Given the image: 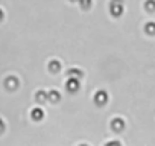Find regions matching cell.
Wrapping results in <instances>:
<instances>
[{"mask_svg":"<svg viewBox=\"0 0 155 146\" xmlns=\"http://www.w3.org/2000/svg\"><path fill=\"white\" fill-rule=\"evenodd\" d=\"M122 12H123L122 0H113V2H111V14L114 17H119V15H122Z\"/></svg>","mask_w":155,"mask_h":146,"instance_id":"obj_1","label":"cell"},{"mask_svg":"<svg viewBox=\"0 0 155 146\" xmlns=\"http://www.w3.org/2000/svg\"><path fill=\"white\" fill-rule=\"evenodd\" d=\"M78 88H79V79H76V78H68L67 81V90L74 93L78 91Z\"/></svg>","mask_w":155,"mask_h":146,"instance_id":"obj_2","label":"cell"},{"mask_svg":"<svg viewBox=\"0 0 155 146\" xmlns=\"http://www.w3.org/2000/svg\"><path fill=\"white\" fill-rule=\"evenodd\" d=\"M107 101H108V95L105 93V91H97L96 93V96H94V102L97 104V105H105L107 104Z\"/></svg>","mask_w":155,"mask_h":146,"instance_id":"obj_3","label":"cell"},{"mask_svg":"<svg viewBox=\"0 0 155 146\" xmlns=\"http://www.w3.org/2000/svg\"><path fill=\"white\" fill-rule=\"evenodd\" d=\"M5 85H6L8 90H15L18 87V79L15 76H9V78L5 79Z\"/></svg>","mask_w":155,"mask_h":146,"instance_id":"obj_4","label":"cell"},{"mask_svg":"<svg viewBox=\"0 0 155 146\" xmlns=\"http://www.w3.org/2000/svg\"><path fill=\"white\" fill-rule=\"evenodd\" d=\"M111 126H113V129H114L116 132H120V131L125 128V122H123L122 119L117 117V119H114V120L111 122Z\"/></svg>","mask_w":155,"mask_h":146,"instance_id":"obj_5","label":"cell"},{"mask_svg":"<svg viewBox=\"0 0 155 146\" xmlns=\"http://www.w3.org/2000/svg\"><path fill=\"white\" fill-rule=\"evenodd\" d=\"M49 70H50L52 73H58V71L61 70V64H59V61H56V59L50 61V62H49Z\"/></svg>","mask_w":155,"mask_h":146,"instance_id":"obj_6","label":"cell"},{"mask_svg":"<svg viewBox=\"0 0 155 146\" xmlns=\"http://www.w3.org/2000/svg\"><path fill=\"white\" fill-rule=\"evenodd\" d=\"M59 99H61V95H59L56 90H52V91L47 93V101H50V102H58Z\"/></svg>","mask_w":155,"mask_h":146,"instance_id":"obj_7","label":"cell"},{"mask_svg":"<svg viewBox=\"0 0 155 146\" xmlns=\"http://www.w3.org/2000/svg\"><path fill=\"white\" fill-rule=\"evenodd\" d=\"M43 117H44V113H43L41 108H34L32 110V119L34 120H41Z\"/></svg>","mask_w":155,"mask_h":146,"instance_id":"obj_8","label":"cell"},{"mask_svg":"<svg viewBox=\"0 0 155 146\" xmlns=\"http://www.w3.org/2000/svg\"><path fill=\"white\" fill-rule=\"evenodd\" d=\"M67 75H68L70 78H76V79H79V78L84 76V75H82V71H81V70H78V68H71V70H68Z\"/></svg>","mask_w":155,"mask_h":146,"instance_id":"obj_9","label":"cell"},{"mask_svg":"<svg viewBox=\"0 0 155 146\" xmlns=\"http://www.w3.org/2000/svg\"><path fill=\"white\" fill-rule=\"evenodd\" d=\"M144 9L147 12H153L155 11V0H146L144 2Z\"/></svg>","mask_w":155,"mask_h":146,"instance_id":"obj_10","label":"cell"},{"mask_svg":"<svg viewBox=\"0 0 155 146\" xmlns=\"http://www.w3.org/2000/svg\"><path fill=\"white\" fill-rule=\"evenodd\" d=\"M144 31H146V34H149V35H155V23H153V22H149V23L144 26Z\"/></svg>","mask_w":155,"mask_h":146,"instance_id":"obj_11","label":"cell"},{"mask_svg":"<svg viewBox=\"0 0 155 146\" xmlns=\"http://www.w3.org/2000/svg\"><path fill=\"white\" fill-rule=\"evenodd\" d=\"M35 98H37V102L43 104V102H46V101H47V93H46V91H38Z\"/></svg>","mask_w":155,"mask_h":146,"instance_id":"obj_12","label":"cell"},{"mask_svg":"<svg viewBox=\"0 0 155 146\" xmlns=\"http://www.w3.org/2000/svg\"><path fill=\"white\" fill-rule=\"evenodd\" d=\"M81 5H82L84 9H88L90 5H91V0H81Z\"/></svg>","mask_w":155,"mask_h":146,"instance_id":"obj_13","label":"cell"},{"mask_svg":"<svg viewBox=\"0 0 155 146\" xmlns=\"http://www.w3.org/2000/svg\"><path fill=\"white\" fill-rule=\"evenodd\" d=\"M3 128H5V125H3V122H2V119H0V132L3 131Z\"/></svg>","mask_w":155,"mask_h":146,"instance_id":"obj_14","label":"cell"},{"mask_svg":"<svg viewBox=\"0 0 155 146\" xmlns=\"http://www.w3.org/2000/svg\"><path fill=\"white\" fill-rule=\"evenodd\" d=\"M2 18H3V11L0 9V20H2Z\"/></svg>","mask_w":155,"mask_h":146,"instance_id":"obj_15","label":"cell"},{"mask_svg":"<svg viewBox=\"0 0 155 146\" xmlns=\"http://www.w3.org/2000/svg\"><path fill=\"white\" fill-rule=\"evenodd\" d=\"M71 2H76V0H71Z\"/></svg>","mask_w":155,"mask_h":146,"instance_id":"obj_16","label":"cell"}]
</instances>
